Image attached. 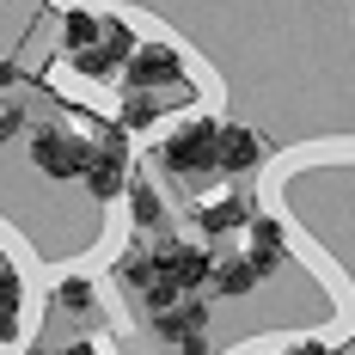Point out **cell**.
Here are the masks:
<instances>
[{
    "label": "cell",
    "instance_id": "3",
    "mask_svg": "<svg viewBox=\"0 0 355 355\" xmlns=\"http://www.w3.org/2000/svg\"><path fill=\"white\" fill-rule=\"evenodd\" d=\"M86 159H92V141H86V135H73V129H62V123L31 129V166L43 178H55V184L86 178Z\"/></svg>",
    "mask_w": 355,
    "mask_h": 355
},
{
    "label": "cell",
    "instance_id": "16",
    "mask_svg": "<svg viewBox=\"0 0 355 355\" xmlns=\"http://www.w3.org/2000/svg\"><path fill=\"white\" fill-rule=\"evenodd\" d=\"M19 123H25L19 110H12V105H0V147H6V141H12V135H19Z\"/></svg>",
    "mask_w": 355,
    "mask_h": 355
},
{
    "label": "cell",
    "instance_id": "6",
    "mask_svg": "<svg viewBox=\"0 0 355 355\" xmlns=\"http://www.w3.org/2000/svg\"><path fill=\"white\" fill-rule=\"evenodd\" d=\"M190 214H196V233L202 239H227V233H245V220L257 214V202H251L245 190H220V196H202Z\"/></svg>",
    "mask_w": 355,
    "mask_h": 355
},
{
    "label": "cell",
    "instance_id": "15",
    "mask_svg": "<svg viewBox=\"0 0 355 355\" xmlns=\"http://www.w3.org/2000/svg\"><path fill=\"white\" fill-rule=\"evenodd\" d=\"M270 355H337V349H324L319 337H300V343H282V349H270Z\"/></svg>",
    "mask_w": 355,
    "mask_h": 355
},
{
    "label": "cell",
    "instance_id": "14",
    "mask_svg": "<svg viewBox=\"0 0 355 355\" xmlns=\"http://www.w3.org/2000/svg\"><path fill=\"white\" fill-rule=\"evenodd\" d=\"M55 306H68V313H92V306H98V288L86 282V276H62V282H55Z\"/></svg>",
    "mask_w": 355,
    "mask_h": 355
},
{
    "label": "cell",
    "instance_id": "4",
    "mask_svg": "<svg viewBox=\"0 0 355 355\" xmlns=\"http://www.w3.org/2000/svg\"><path fill=\"white\" fill-rule=\"evenodd\" d=\"M153 270H166L184 294H196V288H209V276H214V251L196 245V239L166 233V239H153Z\"/></svg>",
    "mask_w": 355,
    "mask_h": 355
},
{
    "label": "cell",
    "instance_id": "5",
    "mask_svg": "<svg viewBox=\"0 0 355 355\" xmlns=\"http://www.w3.org/2000/svg\"><path fill=\"white\" fill-rule=\"evenodd\" d=\"M123 86H141V92H159V86H184V55L172 43H135L129 68H123Z\"/></svg>",
    "mask_w": 355,
    "mask_h": 355
},
{
    "label": "cell",
    "instance_id": "10",
    "mask_svg": "<svg viewBox=\"0 0 355 355\" xmlns=\"http://www.w3.org/2000/svg\"><path fill=\"white\" fill-rule=\"evenodd\" d=\"M270 282L251 257H214V276H209V288L220 294V300H251L257 288Z\"/></svg>",
    "mask_w": 355,
    "mask_h": 355
},
{
    "label": "cell",
    "instance_id": "11",
    "mask_svg": "<svg viewBox=\"0 0 355 355\" xmlns=\"http://www.w3.org/2000/svg\"><path fill=\"white\" fill-rule=\"evenodd\" d=\"M98 37H105V12H92V6H68V12H62V49H68V55L92 49Z\"/></svg>",
    "mask_w": 355,
    "mask_h": 355
},
{
    "label": "cell",
    "instance_id": "12",
    "mask_svg": "<svg viewBox=\"0 0 355 355\" xmlns=\"http://www.w3.org/2000/svg\"><path fill=\"white\" fill-rule=\"evenodd\" d=\"M129 220H135V233H159L166 227V196L147 178H129Z\"/></svg>",
    "mask_w": 355,
    "mask_h": 355
},
{
    "label": "cell",
    "instance_id": "9",
    "mask_svg": "<svg viewBox=\"0 0 355 355\" xmlns=\"http://www.w3.org/2000/svg\"><path fill=\"white\" fill-rule=\"evenodd\" d=\"M153 331L166 337V343H184V337H202L209 331V300H196V294H184L178 306H166V313H153Z\"/></svg>",
    "mask_w": 355,
    "mask_h": 355
},
{
    "label": "cell",
    "instance_id": "1",
    "mask_svg": "<svg viewBox=\"0 0 355 355\" xmlns=\"http://www.w3.org/2000/svg\"><path fill=\"white\" fill-rule=\"evenodd\" d=\"M214 147H220V123L214 116H184L172 135L159 141V166L172 178H209V172H220Z\"/></svg>",
    "mask_w": 355,
    "mask_h": 355
},
{
    "label": "cell",
    "instance_id": "13",
    "mask_svg": "<svg viewBox=\"0 0 355 355\" xmlns=\"http://www.w3.org/2000/svg\"><path fill=\"white\" fill-rule=\"evenodd\" d=\"M159 116H166V98H159V92H141V86H123V129H129V135L153 129Z\"/></svg>",
    "mask_w": 355,
    "mask_h": 355
},
{
    "label": "cell",
    "instance_id": "7",
    "mask_svg": "<svg viewBox=\"0 0 355 355\" xmlns=\"http://www.w3.org/2000/svg\"><path fill=\"white\" fill-rule=\"evenodd\" d=\"M263 135L251 129V123H220V147H214V159H220V172H233V178H245L263 166Z\"/></svg>",
    "mask_w": 355,
    "mask_h": 355
},
{
    "label": "cell",
    "instance_id": "17",
    "mask_svg": "<svg viewBox=\"0 0 355 355\" xmlns=\"http://www.w3.org/2000/svg\"><path fill=\"white\" fill-rule=\"evenodd\" d=\"M55 355H105L98 343H68V349H55Z\"/></svg>",
    "mask_w": 355,
    "mask_h": 355
},
{
    "label": "cell",
    "instance_id": "8",
    "mask_svg": "<svg viewBox=\"0 0 355 355\" xmlns=\"http://www.w3.org/2000/svg\"><path fill=\"white\" fill-rule=\"evenodd\" d=\"M282 251H288L282 220H276V214H251V220H245V257L257 263V270H263V276H276Z\"/></svg>",
    "mask_w": 355,
    "mask_h": 355
},
{
    "label": "cell",
    "instance_id": "2",
    "mask_svg": "<svg viewBox=\"0 0 355 355\" xmlns=\"http://www.w3.org/2000/svg\"><path fill=\"white\" fill-rule=\"evenodd\" d=\"M129 178H135V159H129V129L116 123L92 141V159H86V196L92 202H116L129 196Z\"/></svg>",
    "mask_w": 355,
    "mask_h": 355
}]
</instances>
